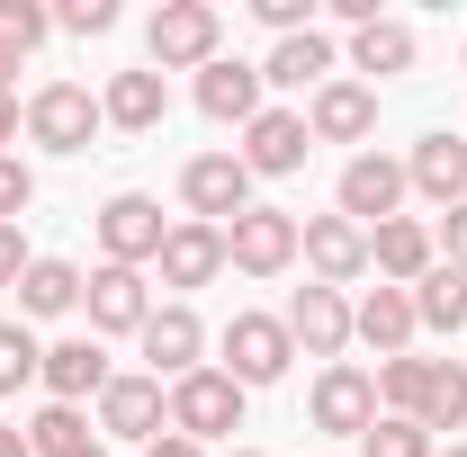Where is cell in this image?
Wrapping results in <instances>:
<instances>
[{"instance_id": "836d02e7", "label": "cell", "mask_w": 467, "mask_h": 457, "mask_svg": "<svg viewBox=\"0 0 467 457\" xmlns=\"http://www.w3.org/2000/svg\"><path fill=\"white\" fill-rule=\"evenodd\" d=\"M27 207H36V171H27L18 153H0V225H18Z\"/></svg>"}, {"instance_id": "d4e9b609", "label": "cell", "mask_w": 467, "mask_h": 457, "mask_svg": "<svg viewBox=\"0 0 467 457\" xmlns=\"http://www.w3.org/2000/svg\"><path fill=\"white\" fill-rule=\"evenodd\" d=\"M413 55H422V36H413L405 18H368V27H350V72H413Z\"/></svg>"}, {"instance_id": "83f0119b", "label": "cell", "mask_w": 467, "mask_h": 457, "mask_svg": "<svg viewBox=\"0 0 467 457\" xmlns=\"http://www.w3.org/2000/svg\"><path fill=\"white\" fill-rule=\"evenodd\" d=\"M422 395H431V359H378V412H405V421H422Z\"/></svg>"}, {"instance_id": "ba28073f", "label": "cell", "mask_w": 467, "mask_h": 457, "mask_svg": "<svg viewBox=\"0 0 467 457\" xmlns=\"http://www.w3.org/2000/svg\"><path fill=\"white\" fill-rule=\"evenodd\" d=\"M225 269H243V279H279V269H296V216H288V207L234 216V225H225Z\"/></svg>"}, {"instance_id": "52a82bcc", "label": "cell", "mask_w": 467, "mask_h": 457, "mask_svg": "<svg viewBox=\"0 0 467 457\" xmlns=\"http://www.w3.org/2000/svg\"><path fill=\"white\" fill-rule=\"evenodd\" d=\"M333 198H342V216L359 233H378L387 225V216H405V162H396V153H350L342 162V188H333Z\"/></svg>"}, {"instance_id": "60d3db41", "label": "cell", "mask_w": 467, "mask_h": 457, "mask_svg": "<svg viewBox=\"0 0 467 457\" xmlns=\"http://www.w3.org/2000/svg\"><path fill=\"white\" fill-rule=\"evenodd\" d=\"M18 126H27V108H18V99H0V153L18 144Z\"/></svg>"}, {"instance_id": "ffe728a7", "label": "cell", "mask_w": 467, "mask_h": 457, "mask_svg": "<svg viewBox=\"0 0 467 457\" xmlns=\"http://www.w3.org/2000/svg\"><path fill=\"white\" fill-rule=\"evenodd\" d=\"M342 72V46L324 36V27H306V36H279L270 55H261V90H324Z\"/></svg>"}, {"instance_id": "4fadbf2b", "label": "cell", "mask_w": 467, "mask_h": 457, "mask_svg": "<svg viewBox=\"0 0 467 457\" xmlns=\"http://www.w3.org/2000/svg\"><path fill=\"white\" fill-rule=\"evenodd\" d=\"M306 153H315L306 108H261L252 126H243V171H252V179H288V171H306Z\"/></svg>"}, {"instance_id": "d590c367", "label": "cell", "mask_w": 467, "mask_h": 457, "mask_svg": "<svg viewBox=\"0 0 467 457\" xmlns=\"http://www.w3.org/2000/svg\"><path fill=\"white\" fill-rule=\"evenodd\" d=\"M252 18H261L270 36H306V27H315V0H252Z\"/></svg>"}, {"instance_id": "9a60e30c", "label": "cell", "mask_w": 467, "mask_h": 457, "mask_svg": "<svg viewBox=\"0 0 467 457\" xmlns=\"http://www.w3.org/2000/svg\"><path fill=\"white\" fill-rule=\"evenodd\" d=\"M306 135H315V144H368V135H378V90L333 72V81L306 99Z\"/></svg>"}, {"instance_id": "f35d334b", "label": "cell", "mask_w": 467, "mask_h": 457, "mask_svg": "<svg viewBox=\"0 0 467 457\" xmlns=\"http://www.w3.org/2000/svg\"><path fill=\"white\" fill-rule=\"evenodd\" d=\"M144 457H207V449H198V440H180V431H162V440H153Z\"/></svg>"}, {"instance_id": "9c48e42d", "label": "cell", "mask_w": 467, "mask_h": 457, "mask_svg": "<svg viewBox=\"0 0 467 457\" xmlns=\"http://www.w3.org/2000/svg\"><path fill=\"white\" fill-rule=\"evenodd\" d=\"M162 198H144V188H117L109 207H99V251H109L117 269H144V260H162Z\"/></svg>"}, {"instance_id": "74e56055", "label": "cell", "mask_w": 467, "mask_h": 457, "mask_svg": "<svg viewBox=\"0 0 467 457\" xmlns=\"http://www.w3.org/2000/svg\"><path fill=\"white\" fill-rule=\"evenodd\" d=\"M431 242H441V260H450V269H467V207H450V216H441V233H431Z\"/></svg>"}, {"instance_id": "7bdbcfd3", "label": "cell", "mask_w": 467, "mask_h": 457, "mask_svg": "<svg viewBox=\"0 0 467 457\" xmlns=\"http://www.w3.org/2000/svg\"><path fill=\"white\" fill-rule=\"evenodd\" d=\"M72 457H109V449H99V440H90V449H72Z\"/></svg>"}, {"instance_id": "ee69618b", "label": "cell", "mask_w": 467, "mask_h": 457, "mask_svg": "<svg viewBox=\"0 0 467 457\" xmlns=\"http://www.w3.org/2000/svg\"><path fill=\"white\" fill-rule=\"evenodd\" d=\"M234 457H261V449H234Z\"/></svg>"}, {"instance_id": "8fae6325", "label": "cell", "mask_w": 467, "mask_h": 457, "mask_svg": "<svg viewBox=\"0 0 467 457\" xmlns=\"http://www.w3.org/2000/svg\"><path fill=\"white\" fill-rule=\"evenodd\" d=\"M99 431L153 449V440L171 431V386H162L153 368H144V377H109V386H99Z\"/></svg>"}, {"instance_id": "cb8c5ba5", "label": "cell", "mask_w": 467, "mask_h": 457, "mask_svg": "<svg viewBox=\"0 0 467 457\" xmlns=\"http://www.w3.org/2000/svg\"><path fill=\"white\" fill-rule=\"evenodd\" d=\"M109 377H117V368H109V350L90 341V332H81V341H55V350H46V368H36V386H46L55 403H81V395H99Z\"/></svg>"}, {"instance_id": "f1b7e54d", "label": "cell", "mask_w": 467, "mask_h": 457, "mask_svg": "<svg viewBox=\"0 0 467 457\" xmlns=\"http://www.w3.org/2000/svg\"><path fill=\"white\" fill-rule=\"evenodd\" d=\"M467 421V359H431V395H422V431H459Z\"/></svg>"}, {"instance_id": "f6af8a7d", "label": "cell", "mask_w": 467, "mask_h": 457, "mask_svg": "<svg viewBox=\"0 0 467 457\" xmlns=\"http://www.w3.org/2000/svg\"><path fill=\"white\" fill-rule=\"evenodd\" d=\"M459 72H467V46H459Z\"/></svg>"}, {"instance_id": "603a6c76", "label": "cell", "mask_w": 467, "mask_h": 457, "mask_svg": "<svg viewBox=\"0 0 467 457\" xmlns=\"http://www.w3.org/2000/svg\"><path fill=\"white\" fill-rule=\"evenodd\" d=\"M198 117H216V126H252V117H261V63L216 55L207 72H198Z\"/></svg>"}, {"instance_id": "8992f818", "label": "cell", "mask_w": 467, "mask_h": 457, "mask_svg": "<svg viewBox=\"0 0 467 457\" xmlns=\"http://www.w3.org/2000/svg\"><path fill=\"white\" fill-rule=\"evenodd\" d=\"M296 260L315 269V287H359L368 279V233L350 225L342 207L333 216H296Z\"/></svg>"}, {"instance_id": "e575fe53", "label": "cell", "mask_w": 467, "mask_h": 457, "mask_svg": "<svg viewBox=\"0 0 467 457\" xmlns=\"http://www.w3.org/2000/svg\"><path fill=\"white\" fill-rule=\"evenodd\" d=\"M55 27H63V36H109V27H117V0H63Z\"/></svg>"}, {"instance_id": "ac0fdd59", "label": "cell", "mask_w": 467, "mask_h": 457, "mask_svg": "<svg viewBox=\"0 0 467 457\" xmlns=\"http://www.w3.org/2000/svg\"><path fill=\"white\" fill-rule=\"evenodd\" d=\"M153 269H162V287H180V296H189V287H216L225 279V225H189V216H180V225L162 233V260H153Z\"/></svg>"}, {"instance_id": "e0dca14e", "label": "cell", "mask_w": 467, "mask_h": 457, "mask_svg": "<svg viewBox=\"0 0 467 457\" xmlns=\"http://www.w3.org/2000/svg\"><path fill=\"white\" fill-rule=\"evenodd\" d=\"M405 188L422 198V207H441V216L467 207V144L459 135H422V144L405 153Z\"/></svg>"}, {"instance_id": "1f68e13d", "label": "cell", "mask_w": 467, "mask_h": 457, "mask_svg": "<svg viewBox=\"0 0 467 457\" xmlns=\"http://www.w3.org/2000/svg\"><path fill=\"white\" fill-rule=\"evenodd\" d=\"M36 368H46V341H36L27 323H0V395L36 386Z\"/></svg>"}, {"instance_id": "d6a6232c", "label": "cell", "mask_w": 467, "mask_h": 457, "mask_svg": "<svg viewBox=\"0 0 467 457\" xmlns=\"http://www.w3.org/2000/svg\"><path fill=\"white\" fill-rule=\"evenodd\" d=\"M0 36L27 55V46H46V36H55V9H46V0H0Z\"/></svg>"}, {"instance_id": "f546056e", "label": "cell", "mask_w": 467, "mask_h": 457, "mask_svg": "<svg viewBox=\"0 0 467 457\" xmlns=\"http://www.w3.org/2000/svg\"><path fill=\"white\" fill-rule=\"evenodd\" d=\"M27 449H36V457H72V449H90V421H81V403H46V412L27 421Z\"/></svg>"}, {"instance_id": "ab89813d", "label": "cell", "mask_w": 467, "mask_h": 457, "mask_svg": "<svg viewBox=\"0 0 467 457\" xmlns=\"http://www.w3.org/2000/svg\"><path fill=\"white\" fill-rule=\"evenodd\" d=\"M18 63H27V55H18V46L0 36V99H18V90H9V81H18Z\"/></svg>"}, {"instance_id": "b9f144b4", "label": "cell", "mask_w": 467, "mask_h": 457, "mask_svg": "<svg viewBox=\"0 0 467 457\" xmlns=\"http://www.w3.org/2000/svg\"><path fill=\"white\" fill-rule=\"evenodd\" d=\"M0 457H36V449H27V431H9V421H0Z\"/></svg>"}, {"instance_id": "7402d4cb", "label": "cell", "mask_w": 467, "mask_h": 457, "mask_svg": "<svg viewBox=\"0 0 467 457\" xmlns=\"http://www.w3.org/2000/svg\"><path fill=\"white\" fill-rule=\"evenodd\" d=\"M99 117H109L117 135H153L162 117H171V90H162V72L144 63V72H109V90H99Z\"/></svg>"}, {"instance_id": "bcb514c9", "label": "cell", "mask_w": 467, "mask_h": 457, "mask_svg": "<svg viewBox=\"0 0 467 457\" xmlns=\"http://www.w3.org/2000/svg\"><path fill=\"white\" fill-rule=\"evenodd\" d=\"M450 457H467V449H450Z\"/></svg>"}, {"instance_id": "5b68a950", "label": "cell", "mask_w": 467, "mask_h": 457, "mask_svg": "<svg viewBox=\"0 0 467 457\" xmlns=\"http://www.w3.org/2000/svg\"><path fill=\"white\" fill-rule=\"evenodd\" d=\"M171 431L198 440V449H207V440H234V431H243V386H234L225 368H189L171 386Z\"/></svg>"}, {"instance_id": "6da1fadb", "label": "cell", "mask_w": 467, "mask_h": 457, "mask_svg": "<svg viewBox=\"0 0 467 457\" xmlns=\"http://www.w3.org/2000/svg\"><path fill=\"white\" fill-rule=\"evenodd\" d=\"M144 55H153V72H207L225 55V9L216 0H162L144 27Z\"/></svg>"}, {"instance_id": "5bb4252c", "label": "cell", "mask_w": 467, "mask_h": 457, "mask_svg": "<svg viewBox=\"0 0 467 457\" xmlns=\"http://www.w3.org/2000/svg\"><path fill=\"white\" fill-rule=\"evenodd\" d=\"M279 323H288V341L306 350V359H324V368H333V359L350 350V296H342V287H296Z\"/></svg>"}, {"instance_id": "44dd1931", "label": "cell", "mask_w": 467, "mask_h": 457, "mask_svg": "<svg viewBox=\"0 0 467 457\" xmlns=\"http://www.w3.org/2000/svg\"><path fill=\"white\" fill-rule=\"evenodd\" d=\"M431 260H441V242H431V225H422V216H387V225L368 233V269H378L387 287H413Z\"/></svg>"}, {"instance_id": "277c9868", "label": "cell", "mask_w": 467, "mask_h": 457, "mask_svg": "<svg viewBox=\"0 0 467 457\" xmlns=\"http://www.w3.org/2000/svg\"><path fill=\"white\" fill-rule=\"evenodd\" d=\"M216 350H225V377L243 386V395H252V386H279L288 359H296V341H288L279 314H234L225 332H216Z\"/></svg>"}, {"instance_id": "d6986e66", "label": "cell", "mask_w": 467, "mask_h": 457, "mask_svg": "<svg viewBox=\"0 0 467 457\" xmlns=\"http://www.w3.org/2000/svg\"><path fill=\"white\" fill-rule=\"evenodd\" d=\"M413 332H422V323H413V287H387V279H378L359 305H350V341H368L378 359H405Z\"/></svg>"}, {"instance_id": "4316f807", "label": "cell", "mask_w": 467, "mask_h": 457, "mask_svg": "<svg viewBox=\"0 0 467 457\" xmlns=\"http://www.w3.org/2000/svg\"><path fill=\"white\" fill-rule=\"evenodd\" d=\"M81 305V269L72 260H27L18 279V323H46V314H72Z\"/></svg>"}, {"instance_id": "2e32d148", "label": "cell", "mask_w": 467, "mask_h": 457, "mask_svg": "<svg viewBox=\"0 0 467 457\" xmlns=\"http://www.w3.org/2000/svg\"><path fill=\"white\" fill-rule=\"evenodd\" d=\"M135 341H144V359H153L162 386H180L189 368H207V323H198L189 305H153V323H144Z\"/></svg>"}, {"instance_id": "7c38bea8", "label": "cell", "mask_w": 467, "mask_h": 457, "mask_svg": "<svg viewBox=\"0 0 467 457\" xmlns=\"http://www.w3.org/2000/svg\"><path fill=\"white\" fill-rule=\"evenodd\" d=\"M81 305H90V341H99V332H144V323H153L144 269H117V260H99V269L81 279Z\"/></svg>"}, {"instance_id": "3957f363", "label": "cell", "mask_w": 467, "mask_h": 457, "mask_svg": "<svg viewBox=\"0 0 467 457\" xmlns=\"http://www.w3.org/2000/svg\"><path fill=\"white\" fill-rule=\"evenodd\" d=\"M180 207H189V225H234V216H252L261 198H252L243 153H198V162H180Z\"/></svg>"}, {"instance_id": "484cf974", "label": "cell", "mask_w": 467, "mask_h": 457, "mask_svg": "<svg viewBox=\"0 0 467 457\" xmlns=\"http://www.w3.org/2000/svg\"><path fill=\"white\" fill-rule=\"evenodd\" d=\"M413 323H422V332H467V269L431 260V269L413 279Z\"/></svg>"}, {"instance_id": "7a4b0ae2", "label": "cell", "mask_w": 467, "mask_h": 457, "mask_svg": "<svg viewBox=\"0 0 467 457\" xmlns=\"http://www.w3.org/2000/svg\"><path fill=\"white\" fill-rule=\"evenodd\" d=\"M99 126H109V117H99V90H81V81L27 90V144H46V153H90Z\"/></svg>"}, {"instance_id": "30bf717a", "label": "cell", "mask_w": 467, "mask_h": 457, "mask_svg": "<svg viewBox=\"0 0 467 457\" xmlns=\"http://www.w3.org/2000/svg\"><path fill=\"white\" fill-rule=\"evenodd\" d=\"M306 412H315V431H324V440H359V431L378 421V377H368V368H350V359H333V368L315 377Z\"/></svg>"}, {"instance_id": "8d00e7d4", "label": "cell", "mask_w": 467, "mask_h": 457, "mask_svg": "<svg viewBox=\"0 0 467 457\" xmlns=\"http://www.w3.org/2000/svg\"><path fill=\"white\" fill-rule=\"evenodd\" d=\"M27 260H36V251H27V233H18V225H0V287H18V279H27Z\"/></svg>"}, {"instance_id": "4dcf8cb0", "label": "cell", "mask_w": 467, "mask_h": 457, "mask_svg": "<svg viewBox=\"0 0 467 457\" xmlns=\"http://www.w3.org/2000/svg\"><path fill=\"white\" fill-rule=\"evenodd\" d=\"M350 457H431V431L405 421V412H378V421L359 431V449H350Z\"/></svg>"}]
</instances>
